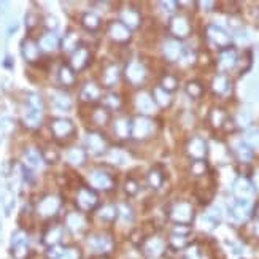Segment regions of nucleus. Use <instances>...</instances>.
Here are the masks:
<instances>
[{"label":"nucleus","mask_w":259,"mask_h":259,"mask_svg":"<svg viewBox=\"0 0 259 259\" xmlns=\"http://www.w3.org/2000/svg\"><path fill=\"white\" fill-rule=\"evenodd\" d=\"M207 37L210 40V43L218 46V48H222V50H226V48L231 46V41H232L231 34H229L224 27L216 26V24H213V26H208Z\"/></svg>","instance_id":"obj_1"},{"label":"nucleus","mask_w":259,"mask_h":259,"mask_svg":"<svg viewBox=\"0 0 259 259\" xmlns=\"http://www.w3.org/2000/svg\"><path fill=\"white\" fill-rule=\"evenodd\" d=\"M11 256L15 259H27L29 256V243H27V236L24 231H16L11 237V248H10Z\"/></svg>","instance_id":"obj_2"},{"label":"nucleus","mask_w":259,"mask_h":259,"mask_svg":"<svg viewBox=\"0 0 259 259\" xmlns=\"http://www.w3.org/2000/svg\"><path fill=\"white\" fill-rule=\"evenodd\" d=\"M170 218L175 224H188L194 218V210L188 202H178L170 210Z\"/></svg>","instance_id":"obj_3"},{"label":"nucleus","mask_w":259,"mask_h":259,"mask_svg":"<svg viewBox=\"0 0 259 259\" xmlns=\"http://www.w3.org/2000/svg\"><path fill=\"white\" fill-rule=\"evenodd\" d=\"M51 132L53 135L57 138V140H67V138L74 137L75 134V126L70 119H64V118H57L51 121Z\"/></svg>","instance_id":"obj_4"},{"label":"nucleus","mask_w":259,"mask_h":259,"mask_svg":"<svg viewBox=\"0 0 259 259\" xmlns=\"http://www.w3.org/2000/svg\"><path fill=\"white\" fill-rule=\"evenodd\" d=\"M99 204V196L92 188H88V186H83V188L78 191L76 196V205L80 207L84 212H89V210H94Z\"/></svg>","instance_id":"obj_5"},{"label":"nucleus","mask_w":259,"mask_h":259,"mask_svg":"<svg viewBox=\"0 0 259 259\" xmlns=\"http://www.w3.org/2000/svg\"><path fill=\"white\" fill-rule=\"evenodd\" d=\"M88 245H89V248H91L94 253H97V255H107V253H110L113 250L114 242L110 236L100 234V236H92L91 239H89Z\"/></svg>","instance_id":"obj_6"},{"label":"nucleus","mask_w":259,"mask_h":259,"mask_svg":"<svg viewBox=\"0 0 259 259\" xmlns=\"http://www.w3.org/2000/svg\"><path fill=\"white\" fill-rule=\"evenodd\" d=\"M59 208H61V199L57 196H46L38 202L37 212L43 218H51L57 213Z\"/></svg>","instance_id":"obj_7"},{"label":"nucleus","mask_w":259,"mask_h":259,"mask_svg":"<svg viewBox=\"0 0 259 259\" xmlns=\"http://www.w3.org/2000/svg\"><path fill=\"white\" fill-rule=\"evenodd\" d=\"M153 121L147 116H138L130 123V134L135 138H145L153 132Z\"/></svg>","instance_id":"obj_8"},{"label":"nucleus","mask_w":259,"mask_h":259,"mask_svg":"<svg viewBox=\"0 0 259 259\" xmlns=\"http://www.w3.org/2000/svg\"><path fill=\"white\" fill-rule=\"evenodd\" d=\"M84 149H89L92 154H102L107 151V140L99 132H89L84 138Z\"/></svg>","instance_id":"obj_9"},{"label":"nucleus","mask_w":259,"mask_h":259,"mask_svg":"<svg viewBox=\"0 0 259 259\" xmlns=\"http://www.w3.org/2000/svg\"><path fill=\"white\" fill-rule=\"evenodd\" d=\"M232 220L237 222H243L250 218L251 215V201H243V199H236L234 205L229 208Z\"/></svg>","instance_id":"obj_10"},{"label":"nucleus","mask_w":259,"mask_h":259,"mask_svg":"<svg viewBox=\"0 0 259 259\" xmlns=\"http://www.w3.org/2000/svg\"><path fill=\"white\" fill-rule=\"evenodd\" d=\"M89 61H91V54H89L88 48L80 46L78 50H75L74 53H72L69 65L75 72H80V70H83L84 67H86V65L89 64Z\"/></svg>","instance_id":"obj_11"},{"label":"nucleus","mask_w":259,"mask_h":259,"mask_svg":"<svg viewBox=\"0 0 259 259\" xmlns=\"http://www.w3.org/2000/svg\"><path fill=\"white\" fill-rule=\"evenodd\" d=\"M21 54L27 62L34 64L40 59L41 51H40L38 43H35L32 38H24L21 41Z\"/></svg>","instance_id":"obj_12"},{"label":"nucleus","mask_w":259,"mask_h":259,"mask_svg":"<svg viewBox=\"0 0 259 259\" xmlns=\"http://www.w3.org/2000/svg\"><path fill=\"white\" fill-rule=\"evenodd\" d=\"M186 149H188V154L192 158V161H197V159H205V156L208 153V147L207 143L202 140L201 137H194L191 138L188 147H186Z\"/></svg>","instance_id":"obj_13"},{"label":"nucleus","mask_w":259,"mask_h":259,"mask_svg":"<svg viewBox=\"0 0 259 259\" xmlns=\"http://www.w3.org/2000/svg\"><path fill=\"white\" fill-rule=\"evenodd\" d=\"M126 76L132 84H142L147 78V70L138 61H134L126 67Z\"/></svg>","instance_id":"obj_14"},{"label":"nucleus","mask_w":259,"mask_h":259,"mask_svg":"<svg viewBox=\"0 0 259 259\" xmlns=\"http://www.w3.org/2000/svg\"><path fill=\"white\" fill-rule=\"evenodd\" d=\"M108 37L113 41L123 43V41H128L130 38V32L121 21H113L110 26H108Z\"/></svg>","instance_id":"obj_15"},{"label":"nucleus","mask_w":259,"mask_h":259,"mask_svg":"<svg viewBox=\"0 0 259 259\" xmlns=\"http://www.w3.org/2000/svg\"><path fill=\"white\" fill-rule=\"evenodd\" d=\"M170 32L173 37L177 38H185L188 37L189 32H191V26L186 18L183 16H177V18H172L170 21Z\"/></svg>","instance_id":"obj_16"},{"label":"nucleus","mask_w":259,"mask_h":259,"mask_svg":"<svg viewBox=\"0 0 259 259\" xmlns=\"http://www.w3.org/2000/svg\"><path fill=\"white\" fill-rule=\"evenodd\" d=\"M234 194L237 199H243V201H251V196L255 194V188L250 180L246 178H239L234 183Z\"/></svg>","instance_id":"obj_17"},{"label":"nucleus","mask_w":259,"mask_h":259,"mask_svg":"<svg viewBox=\"0 0 259 259\" xmlns=\"http://www.w3.org/2000/svg\"><path fill=\"white\" fill-rule=\"evenodd\" d=\"M41 111L43 110H38V108L27 105L24 108V113H22V123L26 124L29 129H37L41 124Z\"/></svg>","instance_id":"obj_18"},{"label":"nucleus","mask_w":259,"mask_h":259,"mask_svg":"<svg viewBox=\"0 0 259 259\" xmlns=\"http://www.w3.org/2000/svg\"><path fill=\"white\" fill-rule=\"evenodd\" d=\"M237 62H239V56H237L236 48L229 46V48H226V50H222V53L220 54L218 65L221 70H229V69L236 67Z\"/></svg>","instance_id":"obj_19"},{"label":"nucleus","mask_w":259,"mask_h":259,"mask_svg":"<svg viewBox=\"0 0 259 259\" xmlns=\"http://www.w3.org/2000/svg\"><path fill=\"white\" fill-rule=\"evenodd\" d=\"M162 53L167 61H180V57L183 56V46L178 40H168L164 43V48H162Z\"/></svg>","instance_id":"obj_20"},{"label":"nucleus","mask_w":259,"mask_h":259,"mask_svg":"<svg viewBox=\"0 0 259 259\" xmlns=\"http://www.w3.org/2000/svg\"><path fill=\"white\" fill-rule=\"evenodd\" d=\"M143 248H145V253L148 256L151 258H158L161 256L162 253L166 250V243L164 240L159 239V237H149L145 240V245H143Z\"/></svg>","instance_id":"obj_21"},{"label":"nucleus","mask_w":259,"mask_h":259,"mask_svg":"<svg viewBox=\"0 0 259 259\" xmlns=\"http://www.w3.org/2000/svg\"><path fill=\"white\" fill-rule=\"evenodd\" d=\"M121 21L126 27H138L140 26V21H142V18H140V13L135 10V8H132V7H126L121 10Z\"/></svg>","instance_id":"obj_22"},{"label":"nucleus","mask_w":259,"mask_h":259,"mask_svg":"<svg viewBox=\"0 0 259 259\" xmlns=\"http://www.w3.org/2000/svg\"><path fill=\"white\" fill-rule=\"evenodd\" d=\"M62 234H64L62 227L59 224H54L51 227H48L45 236H43V243L48 246V248L59 245V242H61V239H62Z\"/></svg>","instance_id":"obj_23"},{"label":"nucleus","mask_w":259,"mask_h":259,"mask_svg":"<svg viewBox=\"0 0 259 259\" xmlns=\"http://www.w3.org/2000/svg\"><path fill=\"white\" fill-rule=\"evenodd\" d=\"M59 45H61V41H59L57 38V35L54 34V32H46L41 35V38H40V51H46V53H51L54 50H57Z\"/></svg>","instance_id":"obj_24"},{"label":"nucleus","mask_w":259,"mask_h":259,"mask_svg":"<svg viewBox=\"0 0 259 259\" xmlns=\"http://www.w3.org/2000/svg\"><path fill=\"white\" fill-rule=\"evenodd\" d=\"M212 88H213V92L215 94H220V95H224L231 91V81H229V78L224 74H220L213 78V83H212Z\"/></svg>","instance_id":"obj_25"},{"label":"nucleus","mask_w":259,"mask_h":259,"mask_svg":"<svg viewBox=\"0 0 259 259\" xmlns=\"http://www.w3.org/2000/svg\"><path fill=\"white\" fill-rule=\"evenodd\" d=\"M91 185L95 189H110L113 186V180L105 172H94L91 175Z\"/></svg>","instance_id":"obj_26"},{"label":"nucleus","mask_w":259,"mask_h":259,"mask_svg":"<svg viewBox=\"0 0 259 259\" xmlns=\"http://www.w3.org/2000/svg\"><path fill=\"white\" fill-rule=\"evenodd\" d=\"M57 80L61 84H64V86H72L76 80L75 70L72 69L69 64L61 65V69H59V72H57Z\"/></svg>","instance_id":"obj_27"},{"label":"nucleus","mask_w":259,"mask_h":259,"mask_svg":"<svg viewBox=\"0 0 259 259\" xmlns=\"http://www.w3.org/2000/svg\"><path fill=\"white\" fill-rule=\"evenodd\" d=\"M67 226L69 229L74 234H80L83 232V229L84 226H86V221H84V216L81 213H78V212H74V213H70L67 216Z\"/></svg>","instance_id":"obj_28"},{"label":"nucleus","mask_w":259,"mask_h":259,"mask_svg":"<svg viewBox=\"0 0 259 259\" xmlns=\"http://www.w3.org/2000/svg\"><path fill=\"white\" fill-rule=\"evenodd\" d=\"M147 182L153 189H159L162 186V183H164V172H162V168L161 167H153L151 170L148 172Z\"/></svg>","instance_id":"obj_29"},{"label":"nucleus","mask_w":259,"mask_h":259,"mask_svg":"<svg viewBox=\"0 0 259 259\" xmlns=\"http://www.w3.org/2000/svg\"><path fill=\"white\" fill-rule=\"evenodd\" d=\"M135 104L138 107V110H140L142 113H147V114L153 113L154 111V107H156L154 100H153V97L149 94H140L137 97Z\"/></svg>","instance_id":"obj_30"},{"label":"nucleus","mask_w":259,"mask_h":259,"mask_svg":"<svg viewBox=\"0 0 259 259\" xmlns=\"http://www.w3.org/2000/svg\"><path fill=\"white\" fill-rule=\"evenodd\" d=\"M67 161L70 162L72 166H81L86 161V149L84 148H70L67 151Z\"/></svg>","instance_id":"obj_31"},{"label":"nucleus","mask_w":259,"mask_h":259,"mask_svg":"<svg viewBox=\"0 0 259 259\" xmlns=\"http://www.w3.org/2000/svg\"><path fill=\"white\" fill-rule=\"evenodd\" d=\"M99 88H97V84L95 83H86L84 84V88L81 89V100L84 102H94V100H97L99 99Z\"/></svg>","instance_id":"obj_32"},{"label":"nucleus","mask_w":259,"mask_h":259,"mask_svg":"<svg viewBox=\"0 0 259 259\" xmlns=\"http://www.w3.org/2000/svg\"><path fill=\"white\" fill-rule=\"evenodd\" d=\"M153 100L156 105H159L161 108H167L168 105L172 104V95L170 92L164 91L161 86L154 89V94H153Z\"/></svg>","instance_id":"obj_33"},{"label":"nucleus","mask_w":259,"mask_h":259,"mask_svg":"<svg viewBox=\"0 0 259 259\" xmlns=\"http://www.w3.org/2000/svg\"><path fill=\"white\" fill-rule=\"evenodd\" d=\"M236 154H237L239 161L250 162L253 159V154H255V151H253V149L246 145L243 140H240V142L236 143Z\"/></svg>","instance_id":"obj_34"},{"label":"nucleus","mask_w":259,"mask_h":259,"mask_svg":"<svg viewBox=\"0 0 259 259\" xmlns=\"http://www.w3.org/2000/svg\"><path fill=\"white\" fill-rule=\"evenodd\" d=\"M81 22H83V27L89 32L97 31L100 27V18L95 13H84L81 18Z\"/></svg>","instance_id":"obj_35"},{"label":"nucleus","mask_w":259,"mask_h":259,"mask_svg":"<svg viewBox=\"0 0 259 259\" xmlns=\"http://www.w3.org/2000/svg\"><path fill=\"white\" fill-rule=\"evenodd\" d=\"M53 104H54V107L57 108V110L69 111L70 108H72V99L69 97V94H65V92H57V94H54Z\"/></svg>","instance_id":"obj_36"},{"label":"nucleus","mask_w":259,"mask_h":259,"mask_svg":"<svg viewBox=\"0 0 259 259\" xmlns=\"http://www.w3.org/2000/svg\"><path fill=\"white\" fill-rule=\"evenodd\" d=\"M102 80L107 84V86H114L119 81V70L116 65H110L104 70V75H102Z\"/></svg>","instance_id":"obj_37"},{"label":"nucleus","mask_w":259,"mask_h":259,"mask_svg":"<svg viewBox=\"0 0 259 259\" xmlns=\"http://www.w3.org/2000/svg\"><path fill=\"white\" fill-rule=\"evenodd\" d=\"M116 216H118V210L114 205H105L97 212V218L104 222H111L116 220Z\"/></svg>","instance_id":"obj_38"},{"label":"nucleus","mask_w":259,"mask_h":259,"mask_svg":"<svg viewBox=\"0 0 259 259\" xmlns=\"http://www.w3.org/2000/svg\"><path fill=\"white\" fill-rule=\"evenodd\" d=\"M24 159H26V164L31 168H37L41 162V154L34 148H27L24 151Z\"/></svg>","instance_id":"obj_39"},{"label":"nucleus","mask_w":259,"mask_h":259,"mask_svg":"<svg viewBox=\"0 0 259 259\" xmlns=\"http://www.w3.org/2000/svg\"><path fill=\"white\" fill-rule=\"evenodd\" d=\"M243 142L253 149V151H255V149H259V129L258 128H253V129L246 130Z\"/></svg>","instance_id":"obj_40"},{"label":"nucleus","mask_w":259,"mask_h":259,"mask_svg":"<svg viewBox=\"0 0 259 259\" xmlns=\"http://www.w3.org/2000/svg\"><path fill=\"white\" fill-rule=\"evenodd\" d=\"M114 134L121 138H128L130 135V121H128V119H118L114 123Z\"/></svg>","instance_id":"obj_41"},{"label":"nucleus","mask_w":259,"mask_h":259,"mask_svg":"<svg viewBox=\"0 0 259 259\" xmlns=\"http://www.w3.org/2000/svg\"><path fill=\"white\" fill-rule=\"evenodd\" d=\"M186 94L189 95V97L192 99H199V97H202V94H204V86L199 81H189L188 84H186Z\"/></svg>","instance_id":"obj_42"},{"label":"nucleus","mask_w":259,"mask_h":259,"mask_svg":"<svg viewBox=\"0 0 259 259\" xmlns=\"http://www.w3.org/2000/svg\"><path fill=\"white\" fill-rule=\"evenodd\" d=\"M81 45H80V38H78V35L75 34V32H70V34H67L65 35V38L62 40V48L64 50H69V51H72V50H78Z\"/></svg>","instance_id":"obj_43"},{"label":"nucleus","mask_w":259,"mask_h":259,"mask_svg":"<svg viewBox=\"0 0 259 259\" xmlns=\"http://www.w3.org/2000/svg\"><path fill=\"white\" fill-rule=\"evenodd\" d=\"M40 154H41V159L48 162V164H56L59 161V151L54 147H46Z\"/></svg>","instance_id":"obj_44"},{"label":"nucleus","mask_w":259,"mask_h":259,"mask_svg":"<svg viewBox=\"0 0 259 259\" xmlns=\"http://www.w3.org/2000/svg\"><path fill=\"white\" fill-rule=\"evenodd\" d=\"M207 170H208V166H207L205 159H197V161L191 162V172L194 173V175L202 177V175H205Z\"/></svg>","instance_id":"obj_45"},{"label":"nucleus","mask_w":259,"mask_h":259,"mask_svg":"<svg viewBox=\"0 0 259 259\" xmlns=\"http://www.w3.org/2000/svg\"><path fill=\"white\" fill-rule=\"evenodd\" d=\"M161 88L167 92L175 91V89L178 88V80L173 75H166L161 81Z\"/></svg>","instance_id":"obj_46"},{"label":"nucleus","mask_w":259,"mask_h":259,"mask_svg":"<svg viewBox=\"0 0 259 259\" xmlns=\"http://www.w3.org/2000/svg\"><path fill=\"white\" fill-rule=\"evenodd\" d=\"M210 119H212V124L215 126V128H221V126H224V123L227 121L226 113L222 110H220V108H216V110L212 111V116H210Z\"/></svg>","instance_id":"obj_47"},{"label":"nucleus","mask_w":259,"mask_h":259,"mask_svg":"<svg viewBox=\"0 0 259 259\" xmlns=\"http://www.w3.org/2000/svg\"><path fill=\"white\" fill-rule=\"evenodd\" d=\"M104 104L107 105V110L108 108H110V110H118V108L121 107V99H119L116 94H108L104 97Z\"/></svg>","instance_id":"obj_48"},{"label":"nucleus","mask_w":259,"mask_h":259,"mask_svg":"<svg viewBox=\"0 0 259 259\" xmlns=\"http://www.w3.org/2000/svg\"><path fill=\"white\" fill-rule=\"evenodd\" d=\"M108 119H110V114H108L107 108H97L94 111V121L99 126H105L108 123Z\"/></svg>","instance_id":"obj_49"},{"label":"nucleus","mask_w":259,"mask_h":259,"mask_svg":"<svg viewBox=\"0 0 259 259\" xmlns=\"http://www.w3.org/2000/svg\"><path fill=\"white\" fill-rule=\"evenodd\" d=\"M80 258H81V251L76 246H70V248H64L59 259H80Z\"/></svg>","instance_id":"obj_50"},{"label":"nucleus","mask_w":259,"mask_h":259,"mask_svg":"<svg viewBox=\"0 0 259 259\" xmlns=\"http://www.w3.org/2000/svg\"><path fill=\"white\" fill-rule=\"evenodd\" d=\"M118 213L121 215V218H123L124 221H128V222H130L132 218H134V212H132V208H130L129 205H126V204H124V205L119 207Z\"/></svg>","instance_id":"obj_51"},{"label":"nucleus","mask_w":259,"mask_h":259,"mask_svg":"<svg viewBox=\"0 0 259 259\" xmlns=\"http://www.w3.org/2000/svg\"><path fill=\"white\" fill-rule=\"evenodd\" d=\"M0 129H2L5 134H10V132L15 129V121L11 118H2L0 119Z\"/></svg>","instance_id":"obj_52"},{"label":"nucleus","mask_w":259,"mask_h":259,"mask_svg":"<svg viewBox=\"0 0 259 259\" xmlns=\"http://www.w3.org/2000/svg\"><path fill=\"white\" fill-rule=\"evenodd\" d=\"M185 259H201V251H199L196 245H189L188 248H186Z\"/></svg>","instance_id":"obj_53"},{"label":"nucleus","mask_w":259,"mask_h":259,"mask_svg":"<svg viewBox=\"0 0 259 259\" xmlns=\"http://www.w3.org/2000/svg\"><path fill=\"white\" fill-rule=\"evenodd\" d=\"M124 189L128 191V194L135 196L137 192H138V189H140V186H138V183L135 182V180H128V182H126V185H124Z\"/></svg>","instance_id":"obj_54"},{"label":"nucleus","mask_w":259,"mask_h":259,"mask_svg":"<svg viewBox=\"0 0 259 259\" xmlns=\"http://www.w3.org/2000/svg\"><path fill=\"white\" fill-rule=\"evenodd\" d=\"M237 121H239L240 126H248L250 121H251V113H250V110H242V111H240Z\"/></svg>","instance_id":"obj_55"},{"label":"nucleus","mask_w":259,"mask_h":259,"mask_svg":"<svg viewBox=\"0 0 259 259\" xmlns=\"http://www.w3.org/2000/svg\"><path fill=\"white\" fill-rule=\"evenodd\" d=\"M57 19L54 16H48V18H45V26L48 27V31L50 32H54L57 29Z\"/></svg>","instance_id":"obj_56"},{"label":"nucleus","mask_w":259,"mask_h":259,"mask_svg":"<svg viewBox=\"0 0 259 259\" xmlns=\"http://www.w3.org/2000/svg\"><path fill=\"white\" fill-rule=\"evenodd\" d=\"M26 24H27V27L29 29H32V27H35L38 24V15H35V13H27V16H26Z\"/></svg>","instance_id":"obj_57"},{"label":"nucleus","mask_w":259,"mask_h":259,"mask_svg":"<svg viewBox=\"0 0 259 259\" xmlns=\"http://www.w3.org/2000/svg\"><path fill=\"white\" fill-rule=\"evenodd\" d=\"M172 245L175 246V248H183L186 245V237L182 236H172Z\"/></svg>","instance_id":"obj_58"},{"label":"nucleus","mask_w":259,"mask_h":259,"mask_svg":"<svg viewBox=\"0 0 259 259\" xmlns=\"http://www.w3.org/2000/svg\"><path fill=\"white\" fill-rule=\"evenodd\" d=\"M110 156H111V158H114V159H111L114 164H123V162H124V154H123V151H119V149H114V151H111Z\"/></svg>","instance_id":"obj_59"},{"label":"nucleus","mask_w":259,"mask_h":259,"mask_svg":"<svg viewBox=\"0 0 259 259\" xmlns=\"http://www.w3.org/2000/svg\"><path fill=\"white\" fill-rule=\"evenodd\" d=\"M161 5L164 7V10L167 11H175L177 10V2H161Z\"/></svg>","instance_id":"obj_60"},{"label":"nucleus","mask_w":259,"mask_h":259,"mask_svg":"<svg viewBox=\"0 0 259 259\" xmlns=\"http://www.w3.org/2000/svg\"><path fill=\"white\" fill-rule=\"evenodd\" d=\"M251 185H253V188H255V191L256 189L259 191V172H255L251 175Z\"/></svg>","instance_id":"obj_61"},{"label":"nucleus","mask_w":259,"mask_h":259,"mask_svg":"<svg viewBox=\"0 0 259 259\" xmlns=\"http://www.w3.org/2000/svg\"><path fill=\"white\" fill-rule=\"evenodd\" d=\"M16 29H18V22H13V24H11V26L7 29V31H8V35H13Z\"/></svg>","instance_id":"obj_62"},{"label":"nucleus","mask_w":259,"mask_h":259,"mask_svg":"<svg viewBox=\"0 0 259 259\" xmlns=\"http://www.w3.org/2000/svg\"><path fill=\"white\" fill-rule=\"evenodd\" d=\"M255 216H256V218H259V204L255 207Z\"/></svg>","instance_id":"obj_63"},{"label":"nucleus","mask_w":259,"mask_h":259,"mask_svg":"<svg viewBox=\"0 0 259 259\" xmlns=\"http://www.w3.org/2000/svg\"><path fill=\"white\" fill-rule=\"evenodd\" d=\"M256 232H258V236H259V222L256 224Z\"/></svg>","instance_id":"obj_64"}]
</instances>
